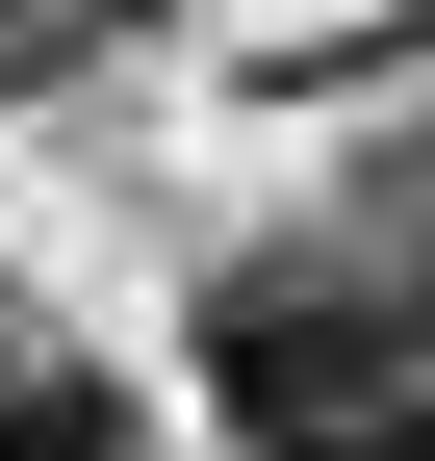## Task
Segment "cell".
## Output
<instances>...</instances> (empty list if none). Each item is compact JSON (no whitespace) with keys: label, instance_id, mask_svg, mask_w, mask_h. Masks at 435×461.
Instances as JSON below:
<instances>
[{"label":"cell","instance_id":"cell-2","mask_svg":"<svg viewBox=\"0 0 435 461\" xmlns=\"http://www.w3.org/2000/svg\"><path fill=\"white\" fill-rule=\"evenodd\" d=\"M0 461H154V436H129V384H77V359H0Z\"/></svg>","mask_w":435,"mask_h":461},{"label":"cell","instance_id":"cell-1","mask_svg":"<svg viewBox=\"0 0 435 461\" xmlns=\"http://www.w3.org/2000/svg\"><path fill=\"white\" fill-rule=\"evenodd\" d=\"M205 411L231 461H435V308L333 257H231L205 282Z\"/></svg>","mask_w":435,"mask_h":461},{"label":"cell","instance_id":"cell-4","mask_svg":"<svg viewBox=\"0 0 435 461\" xmlns=\"http://www.w3.org/2000/svg\"><path fill=\"white\" fill-rule=\"evenodd\" d=\"M0 359H26V333H0Z\"/></svg>","mask_w":435,"mask_h":461},{"label":"cell","instance_id":"cell-3","mask_svg":"<svg viewBox=\"0 0 435 461\" xmlns=\"http://www.w3.org/2000/svg\"><path fill=\"white\" fill-rule=\"evenodd\" d=\"M51 51H102V0H0V77H51Z\"/></svg>","mask_w":435,"mask_h":461}]
</instances>
